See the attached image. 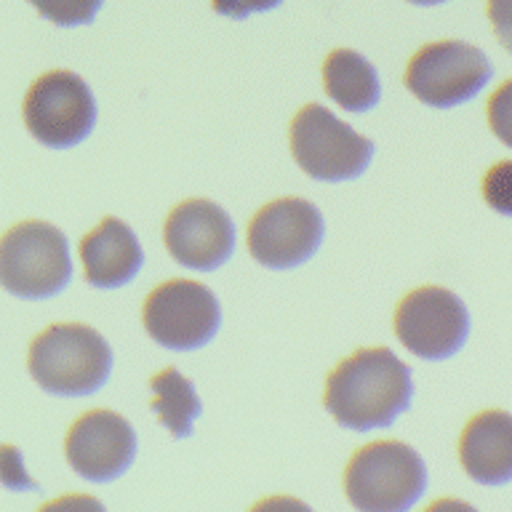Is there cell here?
Instances as JSON below:
<instances>
[{"label":"cell","instance_id":"6da1fadb","mask_svg":"<svg viewBox=\"0 0 512 512\" xmlns=\"http://www.w3.org/2000/svg\"><path fill=\"white\" fill-rule=\"evenodd\" d=\"M414 398L411 368L387 347L355 352L326 382V408L355 432L384 430L408 411Z\"/></svg>","mask_w":512,"mask_h":512},{"label":"cell","instance_id":"7a4b0ae2","mask_svg":"<svg viewBox=\"0 0 512 512\" xmlns=\"http://www.w3.org/2000/svg\"><path fill=\"white\" fill-rule=\"evenodd\" d=\"M112 371L110 344L94 328L59 323L30 344L32 379L51 395L83 398L102 390Z\"/></svg>","mask_w":512,"mask_h":512},{"label":"cell","instance_id":"3957f363","mask_svg":"<svg viewBox=\"0 0 512 512\" xmlns=\"http://www.w3.org/2000/svg\"><path fill=\"white\" fill-rule=\"evenodd\" d=\"M427 464L398 440H379L352 456L344 494L358 512H408L427 491Z\"/></svg>","mask_w":512,"mask_h":512},{"label":"cell","instance_id":"277c9868","mask_svg":"<svg viewBox=\"0 0 512 512\" xmlns=\"http://www.w3.org/2000/svg\"><path fill=\"white\" fill-rule=\"evenodd\" d=\"M72 278L70 246L54 224L22 222L0 238V286L19 299H51Z\"/></svg>","mask_w":512,"mask_h":512},{"label":"cell","instance_id":"5b68a950","mask_svg":"<svg viewBox=\"0 0 512 512\" xmlns=\"http://www.w3.org/2000/svg\"><path fill=\"white\" fill-rule=\"evenodd\" d=\"M291 152L304 174L318 182L358 179L374 158V142L336 118L334 112L307 104L291 123Z\"/></svg>","mask_w":512,"mask_h":512},{"label":"cell","instance_id":"8992f818","mask_svg":"<svg viewBox=\"0 0 512 512\" xmlns=\"http://www.w3.org/2000/svg\"><path fill=\"white\" fill-rule=\"evenodd\" d=\"M491 75V62L480 48L462 40H443L416 51L408 62L406 86L427 107L448 110L475 99Z\"/></svg>","mask_w":512,"mask_h":512},{"label":"cell","instance_id":"52a82bcc","mask_svg":"<svg viewBox=\"0 0 512 512\" xmlns=\"http://www.w3.org/2000/svg\"><path fill=\"white\" fill-rule=\"evenodd\" d=\"M24 123L30 134L51 150L75 147L91 134L96 123L94 94L75 72H46L27 91Z\"/></svg>","mask_w":512,"mask_h":512},{"label":"cell","instance_id":"ba28073f","mask_svg":"<svg viewBox=\"0 0 512 512\" xmlns=\"http://www.w3.org/2000/svg\"><path fill=\"white\" fill-rule=\"evenodd\" d=\"M222 326V310L211 288L195 280H171L147 296L144 328L152 342L168 350L206 347Z\"/></svg>","mask_w":512,"mask_h":512},{"label":"cell","instance_id":"9c48e42d","mask_svg":"<svg viewBox=\"0 0 512 512\" xmlns=\"http://www.w3.org/2000/svg\"><path fill=\"white\" fill-rule=\"evenodd\" d=\"M395 334L411 355L448 360L470 336V312L456 294L427 286L408 294L395 312Z\"/></svg>","mask_w":512,"mask_h":512},{"label":"cell","instance_id":"30bf717a","mask_svg":"<svg viewBox=\"0 0 512 512\" xmlns=\"http://www.w3.org/2000/svg\"><path fill=\"white\" fill-rule=\"evenodd\" d=\"M323 243V216L299 198L275 200L254 216L248 227V251L270 270H291L318 254Z\"/></svg>","mask_w":512,"mask_h":512},{"label":"cell","instance_id":"8fae6325","mask_svg":"<svg viewBox=\"0 0 512 512\" xmlns=\"http://www.w3.org/2000/svg\"><path fill=\"white\" fill-rule=\"evenodd\" d=\"M64 454L80 478L110 483L134 464L136 432L115 411H88L67 432Z\"/></svg>","mask_w":512,"mask_h":512},{"label":"cell","instance_id":"7c38bea8","mask_svg":"<svg viewBox=\"0 0 512 512\" xmlns=\"http://www.w3.org/2000/svg\"><path fill=\"white\" fill-rule=\"evenodd\" d=\"M166 248L182 267L211 272L235 254V224L211 200H187L166 222Z\"/></svg>","mask_w":512,"mask_h":512},{"label":"cell","instance_id":"4fadbf2b","mask_svg":"<svg viewBox=\"0 0 512 512\" xmlns=\"http://www.w3.org/2000/svg\"><path fill=\"white\" fill-rule=\"evenodd\" d=\"M459 459L480 486L512 483V414L483 411L475 416L459 440Z\"/></svg>","mask_w":512,"mask_h":512},{"label":"cell","instance_id":"5bb4252c","mask_svg":"<svg viewBox=\"0 0 512 512\" xmlns=\"http://www.w3.org/2000/svg\"><path fill=\"white\" fill-rule=\"evenodd\" d=\"M80 259L86 267V280L96 288L126 286L144 264L134 230L115 216H107L94 232L80 240Z\"/></svg>","mask_w":512,"mask_h":512},{"label":"cell","instance_id":"9a60e30c","mask_svg":"<svg viewBox=\"0 0 512 512\" xmlns=\"http://www.w3.org/2000/svg\"><path fill=\"white\" fill-rule=\"evenodd\" d=\"M326 94L347 112H368L379 104L382 86L374 64L350 48L331 51L323 64Z\"/></svg>","mask_w":512,"mask_h":512},{"label":"cell","instance_id":"2e32d148","mask_svg":"<svg viewBox=\"0 0 512 512\" xmlns=\"http://www.w3.org/2000/svg\"><path fill=\"white\" fill-rule=\"evenodd\" d=\"M150 387L155 392L152 408L160 416V424L174 438H190L192 424L203 411L200 398L195 395V387L176 368H166L158 376H152Z\"/></svg>","mask_w":512,"mask_h":512},{"label":"cell","instance_id":"e0dca14e","mask_svg":"<svg viewBox=\"0 0 512 512\" xmlns=\"http://www.w3.org/2000/svg\"><path fill=\"white\" fill-rule=\"evenodd\" d=\"M48 22L59 27H78V24L94 22V16L102 8V0H30Z\"/></svg>","mask_w":512,"mask_h":512},{"label":"cell","instance_id":"ac0fdd59","mask_svg":"<svg viewBox=\"0 0 512 512\" xmlns=\"http://www.w3.org/2000/svg\"><path fill=\"white\" fill-rule=\"evenodd\" d=\"M483 198L496 214L512 216V160L494 166L483 179Z\"/></svg>","mask_w":512,"mask_h":512},{"label":"cell","instance_id":"d6986e66","mask_svg":"<svg viewBox=\"0 0 512 512\" xmlns=\"http://www.w3.org/2000/svg\"><path fill=\"white\" fill-rule=\"evenodd\" d=\"M488 123L491 131L502 144L512 150V80L499 86L488 102Z\"/></svg>","mask_w":512,"mask_h":512},{"label":"cell","instance_id":"ffe728a7","mask_svg":"<svg viewBox=\"0 0 512 512\" xmlns=\"http://www.w3.org/2000/svg\"><path fill=\"white\" fill-rule=\"evenodd\" d=\"M0 483L8 491H38V483L24 470V459L19 448L0 446Z\"/></svg>","mask_w":512,"mask_h":512},{"label":"cell","instance_id":"44dd1931","mask_svg":"<svg viewBox=\"0 0 512 512\" xmlns=\"http://www.w3.org/2000/svg\"><path fill=\"white\" fill-rule=\"evenodd\" d=\"M283 0H211L216 14L230 16V19H246L251 14H262L278 8Z\"/></svg>","mask_w":512,"mask_h":512},{"label":"cell","instance_id":"7402d4cb","mask_svg":"<svg viewBox=\"0 0 512 512\" xmlns=\"http://www.w3.org/2000/svg\"><path fill=\"white\" fill-rule=\"evenodd\" d=\"M488 19L499 43L512 54V0H488Z\"/></svg>","mask_w":512,"mask_h":512},{"label":"cell","instance_id":"603a6c76","mask_svg":"<svg viewBox=\"0 0 512 512\" xmlns=\"http://www.w3.org/2000/svg\"><path fill=\"white\" fill-rule=\"evenodd\" d=\"M38 512H107L104 504L96 499V496L88 494H70L62 496V499H54V502L43 504Z\"/></svg>","mask_w":512,"mask_h":512},{"label":"cell","instance_id":"cb8c5ba5","mask_svg":"<svg viewBox=\"0 0 512 512\" xmlns=\"http://www.w3.org/2000/svg\"><path fill=\"white\" fill-rule=\"evenodd\" d=\"M248 512H312L310 507L294 496H270V499H262L259 504H254Z\"/></svg>","mask_w":512,"mask_h":512},{"label":"cell","instance_id":"d4e9b609","mask_svg":"<svg viewBox=\"0 0 512 512\" xmlns=\"http://www.w3.org/2000/svg\"><path fill=\"white\" fill-rule=\"evenodd\" d=\"M424 512H478L472 504L462 502V499H438L435 504H430Z\"/></svg>","mask_w":512,"mask_h":512},{"label":"cell","instance_id":"484cf974","mask_svg":"<svg viewBox=\"0 0 512 512\" xmlns=\"http://www.w3.org/2000/svg\"><path fill=\"white\" fill-rule=\"evenodd\" d=\"M408 3H416V6H440L446 0H408Z\"/></svg>","mask_w":512,"mask_h":512}]
</instances>
